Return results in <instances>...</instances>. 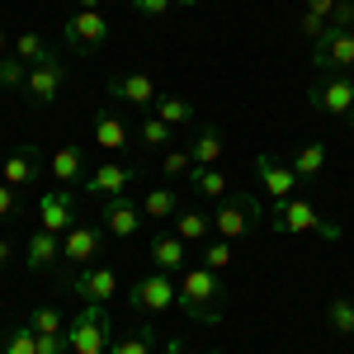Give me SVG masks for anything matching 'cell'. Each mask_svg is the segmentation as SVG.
<instances>
[{
  "mask_svg": "<svg viewBox=\"0 0 354 354\" xmlns=\"http://www.w3.org/2000/svg\"><path fill=\"white\" fill-rule=\"evenodd\" d=\"M208 232H213L208 213H198V208H180L175 213V236L180 241H208Z\"/></svg>",
  "mask_w": 354,
  "mask_h": 354,
  "instance_id": "25",
  "label": "cell"
},
{
  "mask_svg": "<svg viewBox=\"0 0 354 354\" xmlns=\"http://www.w3.org/2000/svg\"><path fill=\"white\" fill-rule=\"evenodd\" d=\"M104 0H76V10H100Z\"/></svg>",
  "mask_w": 354,
  "mask_h": 354,
  "instance_id": "43",
  "label": "cell"
},
{
  "mask_svg": "<svg viewBox=\"0 0 354 354\" xmlns=\"http://www.w3.org/2000/svg\"><path fill=\"white\" fill-rule=\"evenodd\" d=\"M28 326L38 330V335H57V330H62V312H57V307H33Z\"/></svg>",
  "mask_w": 354,
  "mask_h": 354,
  "instance_id": "36",
  "label": "cell"
},
{
  "mask_svg": "<svg viewBox=\"0 0 354 354\" xmlns=\"http://www.w3.org/2000/svg\"><path fill=\"white\" fill-rule=\"evenodd\" d=\"M203 265H208V270H227V265H232V241H203Z\"/></svg>",
  "mask_w": 354,
  "mask_h": 354,
  "instance_id": "35",
  "label": "cell"
},
{
  "mask_svg": "<svg viewBox=\"0 0 354 354\" xmlns=\"http://www.w3.org/2000/svg\"><path fill=\"white\" fill-rule=\"evenodd\" d=\"M133 180H137V165L104 161V165H95V170H85L81 194H85V198H95V203H104V198H123V194L133 189Z\"/></svg>",
  "mask_w": 354,
  "mask_h": 354,
  "instance_id": "7",
  "label": "cell"
},
{
  "mask_svg": "<svg viewBox=\"0 0 354 354\" xmlns=\"http://www.w3.org/2000/svg\"><path fill=\"white\" fill-rule=\"evenodd\" d=\"M189 241H180L175 232H161L156 241H151V265L161 274H185L189 270V250H185Z\"/></svg>",
  "mask_w": 354,
  "mask_h": 354,
  "instance_id": "19",
  "label": "cell"
},
{
  "mask_svg": "<svg viewBox=\"0 0 354 354\" xmlns=\"http://www.w3.org/2000/svg\"><path fill=\"white\" fill-rule=\"evenodd\" d=\"M180 302V283H170V274H147V279H137L128 283V307H137L142 317H156V312H170Z\"/></svg>",
  "mask_w": 354,
  "mask_h": 354,
  "instance_id": "6",
  "label": "cell"
},
{
  "mask_svg": "<svg viewBox=\"0 0 354 354\" xmlns=\"http://www.w3.org/2000/svg\"><path fill=\"white\" fill-rule=\"evenodd\" d=\"M43 175H48V156H43V147H33V142H19V147L5 151V161H0V180L15 185V189L38 185Z\"/></svg>",
  "mask_w": 354,
  "mask_h": 354,
  "instance_id": "10",
  "label": "cell"
},
{
  "mask_svg": "<svg viewBox=\"0 0 354 354\" xmlns=\"http://www.w3.org/2000/svg\"><path fill=\"white\" fill-rule=\"evenodd\" d=\"M142 208H137L133 198H128V194H123V198H104V203H100V227H104V232H109V236H123V241H128V236H137V232H142Z\"/></svg>",
  "mask_w": 354,
  "mask_h": 354,
  "instance_id": "14",
  "label": "cell"
},
{
  "mask_svg": "<svg viewBox=\"0 0 354 354\" xmlns=\"http://www.w3.org/2000/svg\"><path fill=\"white\" fill-rule=\"evenodd\" d=\"M213 354H222V350H213Z\"/></svg>",
  "mask_w": 354,
  "mask_h": 354,
  "instance_id": "48",
  "label": "cell"
},
{
  "mask_svg": "<svg viewBox=\"0 0 354 354\" xmlns=\"http://www.w3.org/2000/svg\"><path fill=\"white\" fill-rule=\"evenodd\" d=\"M5 48H10V38H5V28H0V53H5Z\"/></svg>",
  "mask_w": 354,
  "mask_h": 354,
  "instance_id": "45",
  "label": "cell"
},
{
  "mask_svg": "<svg viewBox=\"0 0 354 354\" xmlns=\"http://www.w3.org/2000/svg\"><path fill=\"white\" fill-rule=\"evenodd\" d=\"M66 345H71V354H109L113 322H109V312H104V302H85L81 312H76V322L66 330Z\"/></svg>",
  "mask_w": 354,
  "mask_h": 354,
  "instance_id": "3",
  "label": "cell"
},
{
  "mask_svg": "<svg viewBox=\"0 0 354 354\" xmlns=\"http://www.w3.org/2000/svg\"><path fill=\"white\" fill-rule=\"evenodd\" d=\"M330 10H335V0H307V15H317V19H330Z\"/></svg>",
  "mask_w": 354,
  "mask_h": 354,
  "instance_id": "41",
  "label": "cell"
},
{
  "mask_svg": "<svg viewBox=\"0 0 354 354\" xmlns=\"http://www.w3.org/2000/svg\"><path fill=\"white\" fill-rule=\"evenodd\" d=\"M0 354H38V330L33 326H15L0 335Z\"/></svg>",
  "mask_w": 354,
  "mask_h": 354,
  "instance_id": "30",
  "label": "cell"
},
{
  "mask_svg": "<svg viewBox=\"0 0 354 354\" xmlns=\"http://www.w3.org/2000/svg\"><path fill=\"white\" fill-rule=\"evenodd\" d=\"M100 250H104V227L100 222H90V218H76V227L62 236V260L66 265H95L100 260Z\"/></svg>",
  "mask_w": 354,
  "mask_h": 354,
  "instance_id": "11",
  "label": "cell"
},
{
  "mask_svg": "<svg viewBox=\"0 0 354 354\" xmlns=\"http://www.w3.org/2000/svg\"><path fill=\"white\" fill-rule=\"evenodd\" d=\"M71 288H76V298H81V302H109V298H118V274H113L109 265L95 260V265H85V270L76 274Z\"/></svg>",
  "mask_w": 354,
  "mask_h": 354,
  "instance_id": "16",
  "label": "cell"
},
{
  "mask_svg": "<svg viewBox=\"0 0 354 354\" xmlns=\"http://www.w3.org/2000/svg\"><path fill=\"white\" fill-rule=\"evenodd\" d=\"M15 57H19V62H28V66H43V62H53V48H48V43L28 28V33H19V38H15Z\"/></svg>",
  "mask_w": 354,
  "mask_h": 354,
  "instance_id": "28",
  "label": "cell"
},
{
  "mask_svg": "<svg viewBox=\"0 0 354 354\" xmlns=\"http://www.w3.org/2000/svg\"><path fill=\"white\" fill-rule=\"evenodd\" d=\"M180 5H198V0H180Z\"/></svg>",
  "mask_w": 354,
  "mask_h": 354,
  "instance_id": "46",
  "label": "cell"
},
{
  "mask_svg": "<svg viewBox=\"0 0 354 354\" xmlns=\"http://www.w3.org/2000/svg\"><path fill=\"white\" fill-rule=\"evenodd\" d=\"M255 175H260V185H265L270 198H293L298 185H302L298 175H293V165H279L270 151H260V156H255Z\"/></svg>",
  "mask_w": 354,
  "mask_h": 354,
  "instance_id": "17",
  "label": "cell"
},
{
  "mask_svg": "<svg viewBox=\"0 0 354 354\" xmlns=\"http://www.w3.org/2000/svg\"><path fill=\"white\" fill-rule=\"evenodd\" d=\"M189 170H194L189 147H165V156H161V175L165 180H180V175H189Z\"/></svg>",
  "mask_w": 354,
  "mask_h": 354,
  "instance_id": "32",
  "label": "cell"
},
{
  "mask_svg": "<svg viewBox=\"0 0 354 354\" xmlns=\"http://www.w3.org/2000/svg\"><path fill=\"white\" fill-rule=\"evenodd\" d=\"M322 170H326V147H322V142H302L298 156H293V175L307 185V180H317Z\"/></svg>",
  "mask_w": 354,
  "mask_h": 354,
  "instance_id": "24",
  "label": "cell"
},
{
  "mask_svg": "<svg viewBox=\"0 0 354 354\" xmlns=\"http://www.w3.org/2000/svg\"><path fill=\"white\" fill-rule=\"evenodd\" d=\"M307 100H312V109H317V113L350 118V109H354V76H345V71L317 76V85L307 90Z\"/></svg>",
  "mask_w": 354,
  "mask_h": 354,
  "instance_id": "9",
  "label": "cell"
},
{
  "mask_svg": "<svg viewBox=\"0 0 354 354\" xmlns=\"http://www.w3.org/2000/svg\"><path fill=\"white\" fill-rule=\"evenodd\" d=\"M189 156H194V165H218V156H222V133L213 128V123H203V128L194 133Z\"/></svg>",
  "mask_w": 354,
  "mask_h": 354,
  "instance_id": "23",
  "label": "cell"
},
{
  "mask_svg": "<svg viewBox=\"0 0 354 354\" xmlns=\"http://www.w3.org/2000/svg\"><path fill=\"white\" fill-rule=\"evenodd\" d=\"M222 298H227V283H222L218 270H208V265H189V270L180 274V312L189 317V322H222Z\"/></svg>",
  "mask_w": 354,
  "mask_h": 354,
  "instance_id": "1",
  "label": "cell"
},
{
  "mask_svg": "<svg viewBox=\"0 0 354 354\" xmlns=\"http://www.w3.org/2000/svg\"><path fill=\"white\" fill-rule=\"evenodd\" d=\"M326 28H340V33H345V28H354V0H335Z\"/></svg>",
  "mask_w": 354,
  "mask_h": 354,
  "instance_id": "38",
  "label": "cell"
},
{
  "mask_svg": "<svg viewBox=\"0 0 354 354\" xmlns=\"http://www.w3.org/2000/svg\"><path fill=\"white\" fill-rule=\"evenodd\" d=\"M0 161H5V151H0Z\"/></svg>",
  "mask_w": 354,
  "mask_h": 354,
  "instance_id": "47",
  "label": "cell"
},
{
  "mask_svg": "<svg viewBox=\"0 0 354 354\" xmlns=\"http://www.w3.org/2000/svg\"><path fill=\"white\" fill-rule=\"evenodd\" d=\"M10 260H15V241H5V236H0V270H5Z\"/></svg>",
  "mask_w": 354,
  "mask_h": 354,
  "instance_id": "42",
  "label": "cell"
},
{
  "mask_svg": "<svg viewBox=\"0 0 354 354\" xmlns=\"http://www.w3.org/2000/svg\"><path fill=\"white\" fill-rule=\"evenodd\" d=\"M326 322L335 335H354V298H330L326 302Z\"/></svg>",
  "mask_w": 354,
  "mask_h": 354,
  "instance_id": "31",
  "label": "cell"
},
{
  "mask_svg": "<svg viewBox=\"0 0 354 354\" xmlns=\"http://www.w3.org/2000/svg\"><path fill=\"white\" fill-rule=\"evenodd\" d=\"M175 0H133V10L137 15H147V19H156V15H165Z\"/></svg>",
  "mask_w": 354,
  "mask_h": 354,
  "instance_id": "39",
  "label": "cell"
},
{
  "mask_svg": "<svg viewBox=\"0 0 354 354\" xmlns=\"http://www.w3.org/2000/svg\"><path fill=\"white\" fill-rule=\"evenodd\" d=\"M312 66H317V76H330V71H354V28H326L317 43H312Z\"/></svg>",
  "mask_w": 354,
  "mask_h": 354,
  "instance_id": "8",
  "label": "cell"
},
{
  "mask_svg": "<svg viewBox=\"0 0 354 354\" xmlns=\"http://www.w3.org/2000/svg\"><path fill=\"white\" fill-rule=\"evenodd\" d=\"M175 213H180L175 189H147V198H142V218H175Z\"/></svg>",
  "mask_w": 354,
  "mask_h": 354,
  "instance_id": "29",
  "label": "cell"
},
{
  "mask_svg": "<svg viewBox=\"0 0 354 354\" xmlns=\"http://www.w3.org/2000/svg\"><path fill=\"white\" fill-rule=\"evenodd\" d=\"M137 137H142V147H170V123H161L156 113H147L142 128H137Z\"/></svg>",
  "mask_w": 354,
  "mask_h": 354,
  "instance_id": "33",
  "label": "cell"
},
{
  "mask_svg": "<svg viewBox=\"0 0 354 354\" xmlns=\"http://www.w3.org/2000/svg\"><path fill=\"white\" fill-rule=\"evenodd\" d=\"M189 189L203 194V198H227V175L218 165H194L189 170Z\"/></svg>",
  "mask_w": 354,
  "mask_h": 354,
  "instance_id": "26",
  "label": "cell"
},
{
  "mask_svg": "<svg viewBox=\"0 0 354 354\" xmlns=\"http://www.w3.org/2000/svg\"><path fill=\"white\" fill-rule=\"evenodd\" d=\"M109 95L128 109H151L156 104V81L147 71H118V76H109Z\"/></svg>",
  "mask_w": 354,
  "mask_h": 354,
  "instance_id": "13",
  "label": "cell"
},
{
  "mask_svg": "<svg viewBox=\"0 0 354 354\" xmlns=\"http://www.w3.org/2000/svg\"><path fill=\"white\" fill-rule=\"evenodd\" d=\"M57 260H62V236H53V232L38 227V232L28 236V245H24V265L33 274H43V270H53Z\"/></svg>",
  "mask_w": 354,
  "mask_h": 354,
  "instance_id": "20",
  "label": "cell"
},
{
  "mask_svg": "<svg viewBox=\"0 0 354 354\" xmlns=\"http://www.w3.org/2000/svg\"><path fill=\"white\" fill-rule=\"evenodd\" d=\"M298 28H302V33H307V38H312V43H317V38H322V33H326V19H317V15H307V10H302Z\"/></svg>",
  "mask_w": 354,
  "mask_h": 354,
  "instance_id": "40",
  "label": "cell"
},
{
  "mask_svg": "<svg viewBox=\"0 0 354 354\" xmlns=\"http://www.w3.org/2000/svg\"><path fill=\"white\" fill-rule=\"evenodd\" d=\"M151 113H156L161 123H170V128H185V123H194V104H189V100H180V95H156Z\"/></svg>",
  "mask_w": 354,
  "mask_h": 354,
  "instance_id": "27",
  "label": "cell"
},
{
  "mask_svg": "<svg viewBox=\"0 0 354 354\" xmlns=\"http://www.w3.org/2000/svg\"><path fill=\"white\" fill-rule=\"evenodd\" d=\"M24 208H19V189L15 185H0V222H10V218H19Z\"/></svg>",
  "mask_w": 354,
  "mask_h": 354,
  "instance_id": "37",
  "label": "cell"
},
{
  "mask_svg": "<svg viewBox=\"0 0 354 354\" xmlns=\"http://www.w3.org/2000/svg\"><path fill=\"white\" fill-rule=\"evenodd\" d=\"M260 222H265V203L255 194H227L218 203V213H213V232H218L222 241H241Z\"/></svg>",
  "mask_w": 354,
  "mask_h": 354,
  "instance_id": "4",
  "label": "cell"
},
{
  "mask_svg": "<svg viewBox=\"0 0 354 354\" xmlns=\"http://www.w3.org/2000/svg\"><path fill=\"white\" fill-rule=\"evenodd\" d=\"M95 147H104V151H123V147H128V123L113 109L95 113Z\"/></svg>",
  "mask_w": 354,
  "mask_h": 354,
  "instance_id": "21",
  "label": "cell"
},
{
  "mask_svg": "<svg viewBox=\"0 0 354 354\" xmlns=\"http://www.w3.org/2000/svg\"><path fill=\"white\" fill-rule=\"evenodd\" d=\"M62 85H66V66L62 62H43V66H28V81H24V90H28V100H33V109H43V104H53L57 95H62Z\"/></svg>",
  "mask_w": 354,
  "mask_h": 354,
  "instance_id": "15",
  "label": "cell"
},
{
  "mask_svg": "<svg viewBox=\"0 0 354 354\" xmlns=\"http://www.w3.org/2000/svg\"><path fill=\"white\" fill-rule=\"evenodd\" d=\"M24 81H28V62H19L15 53L0 57V85H5V90H19Z\"/></svg>",
  "mask_w": 354,
  "mask_h": 354,
  "instance_id": "34",
  "label": "cell"
},
{
  "mask_svg": "<svg viewBox=\"0 0 354 354\" xmlns=\"http://www.w3.org/2000/svg\"><path fill=\"white\" fill-rule=\"evenodd\" d=\"M62 43L71 48V57H90L109 43V19L100 10H76L62 19Z\"/></svg>",
  "mask_w": 354,
  "mask_h": 354,
  "instance_id": "5",
  "label": "cell"
},
{
  "mask_svg": "<svg viewBox=\"0 0 354 354\" xmlns=\"http://www.w3.org/2000/svg\"><path fill=\"white\" fill-rule=\"evenodd\" d=\"M38 227L43 232H53V236H66L71 227H76V194L71 189H48L38 198Z\"/></svg>",
  "mask_w": 354,
  "mask_h": 354,
  "instance_id": "12",
  "label": "cell"
},
{
  "mask_svg": "<svg viewBox=\"0 0 354 354\" xmlns=\"http://www.w3.org/2000/svg\"><path fill=\"white\" fill-rule=\"evenodd\" d=\"M265 222H270V232L279 236H288V232H317V236H326V241H340V227L326 222L317 213V203H307V198H270V208H265Z\"/></svg>",
  "mask_w": 354,
  "mask_h": 354,
  "instance_id": "2",
  "label": "cell"
},
{
  "mask_svg": "<svg viewBox=\"0 0 354 354\" xmlns=\"http://www.w3.org/2000/svg\"><path fill=\"white\" fill-rule=\"evenodd\" d=\"M48 170H53V180L62 189H71V185H81L85 180V151L76 142H66V147H57L53 156H48Z\"/></svg>",
  "mask_w": 354,
  "mask_h": 354,
  "instance_id": "18",
  "label": "cell"
},
{
  "mask_svg": "<svg viewBox=\"0 0 354 354\" xmlns=\"http://www.w3.org/2000/svg\"><path fill=\"white\" fill-rule=\"evenodd\" d=\"M109 354H156V322L147 317L137 330H128V335H113Z\"/></svg>",
  "mask_w": 354,
  "mask_h": 354,
  "instance_id": "22",
  "label": "cell"
},
{
  "mask_svg": "<svg viewBox=\"0 0 354 354\" xmlns=\"http://www.w3.org/2000/svg\"><path fill=\"white\" fill-rule=\"evenodd\" d=\"M165 354H185V345L180 340H165Z\"/></svg>",
  "mask_w": 354,
  "mask_h": 354,
  "instance_id": "44",
  "label": "cell"
}]
</instances>
